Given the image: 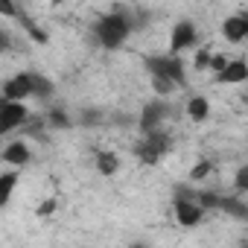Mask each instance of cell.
I'll return each instance as SVG.
<instances>
[{"instance_id": "obj_8", "label": "cell", "mask_w": 248, "mask_h": 248, "mask_svg": "<svg viewBox=\"0 0 248 248\" xmlns=\"http://www.w3.org/2000/svg\"><path fill=\"white\" fill-rule=\"evenodd\" d=\"M196 38H199V32H196V24L193 21H178L175 27H172V32H170V53H175V56H181L187 47H193L196 44Z\"/></svg>"}, {"instance_id": "obj_7", "label": "cell", "mask_w": 248, "mask_h": 248, "mask_svg": "<svg viewBox=\"0 0 248 248\" xmlns=\"http://www.w3.org/2000/svg\"><path fill=\"white\" fill-rule=\"evenodd\" d=\"M30 93H32V73L30 70H18V73H12L3 85H0V96H6V99L27 102Z\"/></svg>"}, {"instance_id": "obj_9", "label": "cell", "mask_w": 248, "mask_h": 248, "mask_svg": "<svg viewBox=\"0 0 248 248\" xmlns=\"http://www.w3.org/2000/svg\"><path fill=\"white\" fill-rule=\"evenodd\" d=\"M222 35L228 44H242L248 38V15L245 12H233L222 21Z\"/></svg>"}, {"instance_id": "obj_5", "label": "cell", "mask_w": 248, "mask_h": 248, "mask_svg": "<svg viewBox=\"0 0 248 248\" xmlns=\"http://www.w3.org/2000/svg\"><path fill=\"white\" fill-rule=\"evenodd\" d=\"M27 123H30V108H27V102L0 96V129L9 135V132L24 129Z\"/></svg>"}, {"instance_id": "obj_20", "label": "cell", "mask_w": 248, "mask_h": 248, "mask_svg": "<svg viewBox=\"0 0 248 248\" xmlns=\"http://www.w3.org/2000/svg\"><path fill=\"white\" fill-rule=\"evenodd\" d=\"M149 82H152L155 96H170V93H175V91H178V88H175L170 79H164V76H149Z\"/></svg>"}, {"instance_id": "obj_21", "label": "cell", "mask_w": 248, "mask_h": 248, "mask_svg": "<svg viewBox=\"0 0 248 248\" xmlns=\"http://www.w3.org/2000/svg\"><path fill=\"white\" fill-rule=\"evenodd\" d=\"M102 120H105V114H102L99 108H85V111H82V117H79L82 126H99Z\"/></svg>"}, {"instance_id": "obj_4", "label": "cell", "mask_w": 248, "mask_h": 248, "mask_svg": "<svg viewBox=\"0 0 248 248\" xmlns=\"http://www.w3.org/2000/svg\"><path fill=\"white\" fill-rule=\"evenodd\" d=\"M170 114H172V105H170V99H167V96H155V99H149V102L140 108V117H138V132L143 135V132L161 129L164 123L170 120Z\"/></svg>"}, {"instance_id": "obj_3", "label": "cell", "mask_w": 248, "mask_h": 248, "mask_svg": "<svg viewBox=\"0 0 248 248\" xmlns=\"http://www.w3.org/2000/svg\"><path fill=\"white\" fill-rule=\"evenodd\" d=\"M143 64H146V70H149V76H164V79H170L178 91L181 88H187V64L181 62V56H175V53H158V56H146L143 59Z\"/></svg>"}, {"instance_id": "obj_14", "label": "cell", "mask_w": 248, "mask_h": 248, "mask_svg": "<svg viewBox=\"0 0 248 248\" xmlns=\"http://www.w3.org/2000/svg\"><path fill=\"white\" fill-rule=\"evenodd\" d=\"M219 210L228 213L231 219H239V222L248 219V202H242L239 193H233V196H222V199H219Z\"/></svg>"}, {"instance_id": "obj_24", "label": "cell", "mask_w": 248, "mask_h": 248, "mask_svg": "<svg viewBox=\"0 0 248 248\" xmlns=\"http://www.w3.org/2000/svg\"><path fill=\"white\" fill-rule=\"evenodd\" d=\"M18 3H15V0H0V15H6V18H15L18 15Z\"/></svg>"}, {"instance_id": "obj_10", "label": "cell", "mask_w": 248, "mask_h": 248, "mask_svg": "<svg viewBox=\"0 0 248 248\" xmlns=\"http://www.w3.org/2000/svg\"><path fill=\"white\" fill-rule=\"evenodd\" d=\"M0 161H3L6 167H27L30 161H32V149L24 143V140H12V143H6L3 149H0Z\"/></svg>"}, {"instance_id": "obj_17", "label": "cell", "mask_w": 248, "mask_h": 248, "mask_svg": "<svg viewBox=\"0 0 248 248\" xmlns=\"http://www.w3.org/2000/svg\"><path fill=\"white\" fill-rule=\"evenodd\" d=\"M187 117H190L193 123H204V120L210 117V99L202 96V93L190 96V99H187Z\"/></svg>"}, {"instance_id": "obj_27", "label": "cell", "mask_w": 248, "mask_h": 248, "mask_svg": "<svg viewBox=\"0 0 248 248\" xmlns=\"http://www.w3.org/2000/svg\"><path fill=\"white\" fill-rule=\"evenodd\" d=\"M53 210H56V199H47V202L38 207V216H50Z\"/></svg>"}, {"instance_id": "obj_22", "label": "cell", "mask_w": 248, "mask_h": 248, "mask_svg": "<svg viewBox=\"0 0 248 248\" xmlns=\"http://www.w3.org/2000/svg\"><path fill=\"white\" fill-rule=\"evenodd\" d=\"M233 190H236L239 196L248 193V167H245V164H242V167L236 170V175H233Z\"/></svg>"}, {"instance_id": "obj_1", "label": "cell", "mask_w": 248, "mask_h": 248, "mask_svg": "<svg viewBox=\"0 0 248 248\" xmlns=\"http://www.w3.org/2000/svg\"><path fill=\"white\" fill-rule=\"evenodd\" d=\"M135 30H138L135 12L126 9V6H117V9L99 15L93 21V27H91V32H93V38H96V44L102 50H120Z\"/></svg>"}, {"instance_id": "obj_12", "label": "cell", "mask_w": 248, "mask_h": 248, "mask_svg": "<svg viewBox=\"0 0 248 248\" xmlns=\"http://www.w3.org/2000/svg\"><path fill=\"white\" fill-rule=\"evenodd\" d=\"M93 167H96V172L102 175V178H114L117 172H120V155L117 152H111V149H99L96 155H93Z\"/></svg>"}, {"instance_id": "obj_16", "label": "cell", "mask_w": 248, "mask_h": 248, "mask_svg": "<svg viewBox=\"0 0 248 248\" xmlns=\"http://www.w3.org/2000/svg\"><path fill=\"white\" fill-rule=\"evenodd\" d=\"M44 126H50L53 132H70L76 123H73V117L67 114V108H50L47 117H44Z\"/></svg>"}, {"instance_id": "obj_11", "label": "cell", "mask_w": 248, "mask_h": 248, "mask_svg": "<svg viewBox=\"0 0 248 248\" xmlns=\"http://www.w3.org/2000/svg\"><path fill=\"white\" fill-rule=\"evenodd\" d=\"M248 79L245 59H228V64L216 73V85H242Z\"/></svg>"}, {"instance_id": "obj_25", "label": "cell", "mask_w": 248, "mask_h": 248, "mask_svg": "<svg viewBox=\"0 0 248 248\" xmlns=\"http://www.w3.org/2000/svg\"><path fill=\"white\" fill-rule=\"evenodd\" d=\"M12 44H15V41H12V32H9L6 27H0V53H9Z\"/></svg>"}, {"instance_id": "obj_18", "label": "cell", "mask_w": 248, "mask_h": 248, "mask_svg": "<svg viewBox=\"0 0 248 248\" xmlns=\"http://www.w3.org/2000/svg\"><path fill=\"white\" fill-rule=\"evenodd\" d=\"M219 199H222V193H216V190H196V202L204 207V210H219Z\"/></svg>"}, {"instance_id": "obj_19", "label": "cell", "mask_w": 248, "mask_h": 248, "mask_svg": "<svg viewBox=\"0 0 248 248\" xmlns=\"http://www.w3.org/2000/svg\"><path fill=\"white\" fill-rule=\"evenodd\" d=\"M210 172H213V164H210L207 158H202V161L190 170V175H187V178H190V184H199V181H204Z\"/></svg>"}, {"instance_id": "obj_23", "label": "cell", "mask_w": 248, "mask_h": 248, "mask_svg": "<svg viewBox=\"0 0 248 248\" xmlns=\"http://www.w3.org/2000/svg\"><path fill=\"white\" fill-rule=\"evenodd\" d=\"M228 64V56L225 53H210V62H207V70H213V73H219L222 67Z\"/></svg>"}, {"instance_id": "obj_15", "label": "cell", "mask_w": 248, "mask_h": 248, "mask_svg": "<svg viewBox=\"0 0 248 248\" xmlns=\"http://www.w3.org/2000/svg\"><path fill=\"white\" fill-rule=\"evenodd\" d=\"M18 181H21V170L18 167H9L6 172H0V207H6L12 193L18 190Z\"/></svg>"}, {"instance_id": "obj_26", "label": "cell", "mask_w": 248, "mask_h": 248, "mask_svg": "<svg viewBox=\"0 0 248 248\" xmlns=\"http://www.w3.org/2000/svg\"><path fill=\"white\" fill-rule=\"evenodd\" d=\"M207 62H210V50H199L196 59H193V67L196 70H207Z\"/></svg>"}, {"instance_id": "obj_13", "label": "cell", "mask_w": 248, "mask_h": 248, "mask_svg": "<svg viewBox=\"0 0 248 248\" xmlns=\"http://www.w3.org/2000/svg\"><path fill=\"white\" fill-rule=\"evenodd\" d=\"M53 96H56V82L50 76H44V73H32V93H30V99H38L41 105H47Z\"/></svg>"}, {"instance_id": "obj_6", "label": "cell", "mask_w": 248, "mask_h": 248, "mask_svg": "<svg viewBox=\"0 0 248 248\" xmlns=\"http://www.w3.org/2000/svg\"><path fill=\"white\" fill-rule=\"evenodd\" d=\"M172 213H175V219H178L181 228H196V225H202V219H204L207 210L196 199H178V196H172Z\"/></svg>"}, {"instance_id": "obj_2", "label": "cell", "mask_w": 248, "mask_h": 248, "mask_svg": "<svg viewBox=\"0 0 248 248\" xmlns=\"http://www.w3.org/2000/svg\"><path fill=\"white\" fill-rule=\"evenodd\" d=\"M170 149H172V135L164 132V126H161V129L140 135V140L135 143V158L146 167H155L164 161V155H170Z\"/></svg>"}]
</instances>
